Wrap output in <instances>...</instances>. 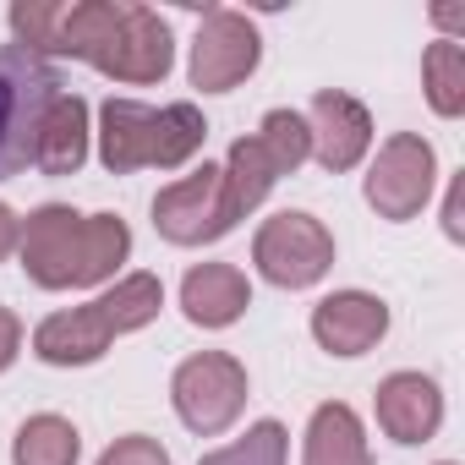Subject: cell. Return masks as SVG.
Returning a JSON list of instances; mask_svg holds the SVG:
<instances>
[{"mask_svg":"<svg viewBox=\"0 0 465 465\" xmlns=\"http://www.w3.org/2000/svg\"><path fill=\"white\" fill-rule=\"evenodd\" d=\"M252 263L269 285L280 291H312L329 269H334V236L323 230V219L291 208L258 224L252 236Z\"/></svg>","mask_w":465,"mask_h":465,"instance_id":"7","label":"cell"},{"mask_svg":"<svg viewBox=\"0 0 465 465\" xmlns=\"http://www.w3.org/2000/svg\"><path fill=\"white\" fill-rule=\"evenodd\" d=\"M17 258L39 291H88L115 280V269L132 258V230L115 213H77L66 203H45L23 219Z\"/></svg>","mask_w":465,"mask_h":465,"instance_id":"2","label":"cell"},{"mask_svg":"<svg viewBox=\"0 0 465 465\" xmlns=\"http://www.w3.org/2000/svg\"><path fill=\"white\" fill-rule=\"evenodd\" d=\"M88 143H94V126H88V99L83 94H55L45 121H39V143H34V164L45 175H77L88 164Z\"/></svg>","mask_w":465,"mask_h":465,"instance_id":"15","label":"cell"},{"mask_svg":"<svg viewBox=\"0 0 465 465\" xmlns=\"http://www.w3.org/2000/svg\"><path fill=\"white\" fill-rule=\"evenodd\" d=\"M438 465H454V460H438Z\"/></svg>","mask_w":465,"mask_h":465,"instance_id":"26","label":"cell"},{"mask_svg":"<svg viewBox=\"0 0 465 465\" xmlns=\"http://www.w3.org/2000/svg\"><path fill=\"white\" fill-rule=\"evenodd\" d=\"M372 405H378L383 438H394L405 449L438 438V427H443V389L427 372H389L378 383V400Z\"/></svg>","mask_w":465,"mask_h":465,"instance_id":"13","label":"cell"},{"mask_svg":"<svg viewBox=\"0 0 465 465\" xmlns=\"http://www.w3.org/2000/svg\"><path fill=\"white\" fill-rule=\"evenodd\" d=\"M77 454H83V438L55 411L28 416L12 438V465H77Z\"/></svg>","mask_w":465,"mask_h":465,"instance_id":"18","label":"cell"},{"mask_svg":"<svg viewBox=\"0 0 465 465\" xmlns=\"http://www.w3.org/2000/svg\"><path fill=\"white\" fill-rule=\"evenodd\" d=\"M99 465H175V460H170V449H164L159 438L126 432V438H115V443L99 454Z\"/></svg>","mask_w":465,"mask_h":465,"instance_id":"22","label":"cell"},{"mask_svg":"<svg viewBox=\"0 0 465 465\" xmlns=\"http://www.w3.org/2000/svg\"><path fill=\"white\" fill-rule=\"evenodd\" d=\"M17 356H23V318L12 307H0V372H6Z\"/></svg>","mask_w":465,"mask_h":465,"instance_id":"23","label":"cell"},{"mask_svg":"<svg viewBox=\"0 0 465 465\" xmlns=\"http://www.w3.org/2000/svg\"><path fill=\"white\" fill-rule=\"evenodd\" d=\"M17 236H23V219H17L6 203H0V263H6V258L17 252Z\"/></svg>","mask_w":465,"mask_h":465,"instance_id":"25","label":"cell"},{"mask_svg":"<svg viewBox=\"0 0 465 465\" xmlns=\"http://www.w3.org/2000/svg\"><path fill=\"white\" fill-rule=\"evenodd\" d=\"M302 465H372L361 416L345 400H329V405L312 411V421H307V460Z\"/></svg>","mask_w":465,"mask_h":465,"instance_id":"16","label":"cell"},{"mask_svg":"<svg viewBox=\"0 0 465 465\" xmlns=\"http://www.w3.org/2000/svg\"><path fill=\"white\" fill-rule=\"evenodd\" d=\"M307 137H312V159L329 170V175H345L367 159L372 148V115L361 99L340 94V88H323L312 104H307Z\"/></svg>","mask_w":465,"mask_h":465,"instance_id":"11","label":"cell"},{"mask_svg":"<svg viewBox=\"0 0 465 465\" xmlns=\"http://www.w3.org/2000/svg\"><path fill=\"white\" fill-rule=\"evenodd\" d=\"M219 170H224L230 208H236L242 219H247V213H252V208H258L274 186H280V175H285V170H280V159L263 148V137H258V132L230 143V153H224V164H219Z\"/></svg>","mask_w":465,"mask_h":465,"instance_id":"17","label":"cell"},{"mask_svg":"<svg viewBox=\"0 0 465 465\" xmlns=\"http://www.w3.org/2000/svg\"><path fill=\"white\" fill-rule=\"evenodd\" d=\"M263 61V34L247 12H230V6H208L197 17L192 34V88L203 94H230L242 88Z\"/></svg>","mask_w":465,"mask_h":465,"instance_id":"9","label":"cell"},{"mask_svg":"<svg viewBox=\"0 0 465 465\" xmlns=\"http://www.w3.org/2000/svg\"><path fill=\"white\" fill-rule=\"evenodd\" d=\"M389 334V307L372 291H334L312 307V340L329 356H367Z\"/></svg>","mask_w":465,"mask_h":465,"instance_id":"12","label":"cell"},{"mask_svg":"<svg viewBox=\"0 0 465 465\" xmlns=\"http://www.w3.org/2000/svg\"><path fill=\"white\" fill-rule=\"evenodd\" d=\"M285 460H291V432L280 421H258V427H247V438L203 454L197 465H285Z\"/></svg>","mask_w":465,"mask_h":465,"instance_id":"20","label":"cell"},{"mask_svg":"<svg viewBox=\"0 0 465 465\" xmlns=\"http://www.w3.org/2000/svg\"><path fill=\"white\" fill-rule=\"evenodd\" d=\"M12 34L34 61L72 55L126 88L164 83L175 66L170 23L137 0H23L12 6Z\"/></svg>","mask_w":465,"mask_h":465,"instance_id":"1","label":"cell"},{"mask_svg":"<svg viewBox=\"0 0 465 465\" xmlns=\"http://www.w3.org/2000/svg\"><path fill=\"white\" fill-rule=\"evenodd\" d=\"M164 312V285L159 274H126L115 280L104 296L72 307V312H50L39 329H34V356L45 367H88L99 361L121 334H137L148 329L153 318Z\"/></svg>","mask_w":465,"mask_h":465,"instance_id":"3","label":"cell"},{"mask_svg":"<svg viewBox=\"0 0 465 465\" xmlns=\"http://www.w3.org/2000/svg\"><path fill=\"white\" fill-rule=\"evenodd\" d=\"M252 307V285L236 263H197L181 280V312L197 329H230Z\"/></svg>","mask_w":465,"mask_h":465,"instance_id":"14","label":"cell"},{"mask_svg":"<svg viewBox=\"0 0 465 465\" xmlns=\"http://www.w3.org/2000/svg\"><path fill=\"white\" fill-rule=\"evenodd\" d=\"M208 143V121L197 104H137V99H104L99 104V159L110 175L132 170H181Z\"/></svg>","mask_w":465,"mask_h":465,"instance_id":"4","label":"cell"},{"mask_svg":"<svg viewBox=\"0 0 465 465\" xmlns=\"http://www.w3.org/2000/svg\"><path fill=\"white\" fill-rule=\"evenodd\" d=\"M236 208H230V192H224V170L219 164H203L181 181H170L159 197H153V230L170 242V247H208L219 236L236 230Z\"/></svg>","mask_w":465,"mask_h":465,"instance_id":"8","label":"cell"},{"mask_svg":"<svg viewBox=\"0 0 465 465\" xmlns=\"http://www.w3.org/2000/svg\"><path fill=\"white\" fill-rule=\"evenodd\" d=\"M421 88H427V104L454 121L465 115V50L460 39H432L427 55H421Z\"/></svg>","mask_w":465,"mask_h":465,"instance_id":"19","label":"cell"},{"mask_svg":"<svg viewBox=\"0 0 465 465\" xmlns=\"http://www.w3.org/2000/svg\"><path fill=\"white\" fill-rule=\"evenodd\" d=\"M432 186H438V153H432V143H427L421 132H394V137L378 148V159H372L361 192H367V208H372L378 219L405 224V219H416V213L427 208Z\"/></svg>","mask_w":465,"mask_h":465,"instance_id":"10","label":"cell"},{"mask_svg":"<svg viewBox=\"0 0 465 465\" xmlns=\"http://www.w3.org/2000/svg\"><path fill=\"white\" fill-rule=\"evenodd\" d=\"M55 94H66V83L50 61H34L23 50H0V181H12L34 164L39 121Z\"/></svg>","mask_w":465,"mask_h":465,"instance_id":"5","label":"cell"},{"mask_svg":"<svg viewBox=\"0 0 465 465\" xmlns=\"http://www.w3.org/2000/svg\"><path fill=\"white\" fill-rule=\"evenodd\" d=\"M258 137H263V148L280 159V170H285V175H296V170L312 159V137H307L302 110H269V115H263V126H258Z\"/></svg>","mask_w":465,"mask_h":465,"instance_id":"21","label":"cell"},{"mask_svg":"<svg viewBox=\"0 0 465 465\" xmlns=\"http://www.w3.org/2000/svg\"><path fill=\"white\" fill-rule=\"evenodd\" d=\"M170 405H175L186 432L219 438L224 427H236V416L247 411V367L230 351H197V356H186L175 367Z\"/></svg>","mask_w":465,"mask_h":465,"instance_id":"6","label":"cell"},{"mask_svg":"<svg viewBox=\"0 0 465 465\" xmlns=\"http://www.w3.org/2000/svg\"><path fill=\"white\" fill-rule=\"evenodd\" d=\"M460 192H465V181L454 175V181H449V197H443V236H449V242H465V219H460Z\"/></svg>","mask_w":465,"mask_h":465,"instance_id":"24","label":"cell"}]
</instances>
